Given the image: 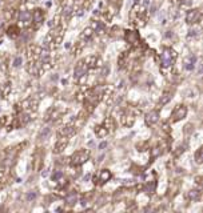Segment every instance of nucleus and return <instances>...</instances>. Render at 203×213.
Returning a JSON list of instances; mask_svg holds the SVG:
<instances>
[{"mask_svg": "<svg viewBox=\"0 0 203 213\" xmlns=\"http://www.w3.org/2000/svg\"><path fill=\"white\" fill-rule=\"evenodd\" d=\"M176 56H178V53L172 48H170V47L163 48V51L160 53V65H162V68L163 69L171 68L172 64H174L175 60H176Z\"/></svg>", "mask_w": 203, "mask_h": 213, "instance_id": "f257e3e1", "label": "nucleus"}, {"mask_svg": "<svg viewBox=\"0 0 203 213\" xmlns=\"http://www.w3.org/2000/svg\"><path fill=\"white\" fill-rule=\"evenodd\" d=\"M90 151L87 149H79L71 156V165L72 167H80L83 164H86L90 158Z\"/></svg>", "mask_w": 203, "mask_h": 213, "instance_id": "f03ea898", "label": "nucleus"}, {"mask_svg": "<svg viewBox=\"0 0 203 213\" xmlns=\"http://www.w3.org/2000/svg\"><path fill=\"white\" fill-rule=\"evenodd\" d=\"M186 115H187V107L183 105V104H178L171 113V123H176L182 120V119L186 117Z\"/></svg>", "mask_w": 203, "mask_h": 213, "instance_id": "7ed1b4c3", "label": "nucleus"}, {"mask_svg": "<svg viewBox=\"0 0 203 213\" xmlns=\"http://www.w3.org/2000/svg\"><path fill=\"white\" fill-rule=\"evenodd\" d=\"M87 71H88V67H87V64H86V61H84V59H83V60H80L75 65V69H74V79L78 80L80 76L86 75Z\"/></svg>", "mask_w": 203, "mask_h": 213, "instance_id": "20e7f679", "label": "nucleus"}, {"mask_svg": "<svg viewBox=\"0 0 203 213\" xmlns=\"http://www.w3.org/2000/svg\"><path fill=\"white\" fill-rule=\"evenodd\" d=\"M67 145H68V137L60 136V138L56 141L55 147H53V153H55V155H60V153L67 148Z\"/></svg>", "mask_w": 203, "mask_h": 213, "instance_id": "39448f33", "label": "nucleus"}, {"mask_svg": "<svg viewBox=\"0 0 203 213\" xmlns=\"http://www.w3.org/2000/svg\"><path fill=\"white\" fill-rule=\"evenodd\" d=\"M159 117H160V113L158 109H154V111H150L148 113H146V124L147 125H154V124H156L158 121H159Z\"/></svg>", "mask_w": 203, "mask_h": 213, "instance_id": "423d86ee", "label": "nucleus"}, {"mask_svg": "<svg viewBox=\"0 0 203 213\" xmlns=\"http://www.w3.org/2000/svg\"><path fill=\"white\" fill-rule=\"evenodd\" d=\"M43 155H44V152L39 151V149L33 153L32 162H33V169H35V171H39L42 168V165H43Z\"/></svg>", "mask_w": 203, "mask_h": 213, "instance_id": "0eeeda50", "label": "nucleus"}, {"mask_svg": "<svg viewBox=\"0 0 203 213\" xmlns=\"http://www.w3.org/2000/svg\"><path fill=\"white\" fill-rule=\"evenodd\" d=\"M111 179H112V173H111V171H110V169H102L100 172H99L98 177H95L94 180H98L99 184H104V182L110 181Z\"/></svg>", "mask_w": 203, "mask_h": 213, "instance_id": "6e6552de", "label": "nucleus"}, {"mask_svg": "<svg viewBox=\"0 0 203 213\" xmlns=\"http://www.w3.org/2000/svg\"><path fill=\"white\" fill-rule=\"evenodd\" d=\"M124 37H126V40L128 43L132 44V46H139L140 37H139V33H138L136 31H126Z\"/></svg>", "mask_w": 203, "mask_h": 213, "instance_id": "1a4fd4ad", "label": "nucleus"}, {"mask_svg": "<svg viewBox=\"0 0 203 213\" xmlns=\"http://www.w3.org/2000/svg\"><path fill=\"white\" fill-rule=\"evenodd\" d=\"M40 71H42L40 64H38L35 60H29V63L27 64V72L29 73V75H32V76H39Z\"/></svg>", "mask_w": 203, "mask_h": 213, "instance_id": "9d476101", "label": "nucleus"}, {"mask_svg": "<svg viewBox=\"0 0 203 213\" xmlns=\"http://www.w3.org/2000/svg\"><path fill=\"white\" fill-rule=\"evenodd\" d=\"M199 20H200V9H191V11H189V13H187V16H186L187 23L195 24Z\"/></svg>", "mask_w": 203, "mask_h": 213, "instance_id": "9b49d317", "label": "nucleus"}, {"mask_svg": "<svg viewBox=\"0 0 203 213\" xmlns=\"http://www.w3.org/2000/svg\"><path fill=\"white\" fill-rule=\"evenodd\" d=\"M40 52H42V47L39 46H35V44H32V46L28 47V57L29 60H38L39 56H40Z\"/></svg>", "mask_w": 203, "mask_h": 213, "instance_id": "f8f14e48", "label": "nucleus"}, {"mask_svg": "<svg viewBox=\"0 0 203 213\" xmlns=\"http://www.w3.org/2000/svg\"><path fill=\"white\" fill-rule=\"evenodd\" d=\"M135 115L136 113H131V109H128L122 117V123L126 127H132V124L135 123Z\"/></svg>", "mask_w": 203, "mask_h": 213, "instance_id": "ddd939ff", "label": "nucleus"}, {"mask_svg": "<svg viewBox=\"0 0 203 213\" xmlns=\"http://www.w3.org/2000/svg\"><path fill=\"white\" fill-rule=\"evenodd\" d=\"M84 61H86L88 69L95 68L96 65H102V64H100V63H102V61H100V57L96 56V55H92V56L86 57V59H84Z\"/></svg>", "mask_w": 203, "mask_h": 213, "instance_id": "4468645a", "label": "nucleus"}, {"mask_svg": "<svg viewBox=\"0 0 203 213\" xmlns=\"http://www.w3.org/2000/svg\"><path fill=\"white\" fill-rule=\"evenodd\" d=\"M76 128L74 124H68V125L60 128V131H59V135L60 136H66V137H70L71 135H74V133H76Z\"/></svg>", "mask_w": 203, "mask_h": 213, "instance_id": "2eb2a0df", "label": "nucleus"}, {"mask_svg": "<svg viewBox=\"0 0 203 213\" xmlns=\"http://www.w3.org/2000/svg\"><path fill=\"white\" fill-rule=\"evenodd\" d=\"M43 19H44V12L42 11L40 8H36V9H33V12L31 13V20L36 24V26H39L42 22H43Z\"/></svg>", "mask_w": 203, "mask_h": 213, "instance_id": "dca6fc26", "label": "nucleus"}, {"mask_svg": "<svg viewBox=\"0 0 203 213\" xmlns=\"http://www.w3.org/2000/svg\"><path fill=\"white\" fill-rule=\"evenodd\" d=\"M200 197H202V192L199 189H191V191L187 192V199H189L190 201H192V202L199 201Z\"/></svg>", "mask_w": 203, "mask_h": 213, "instance_id": "f3484780", "label": "nucleus"}, {"mask_svg": "<svg viewBox=\"0 0 203 213\" xmlns=\"http://www.w3.org/2000/svg\"><path fill=\"white\" fill-rule=\"evenodd\" d=\"M195 63H196V57L194 56V55H190L189 57H186L185 59V67L187 71H192V69L195 68Z\"/></svg>", "mask_w": 203, "mask_h": 213, "instance_id": "a211bd4d", "label": "nucleus"}, {"mask_svg": "<svg viewBox=\"0 0 203 213\" xmlns=\"http://www.w3.org/2000/svg\"><path fill=\"white\" fill-rule=\"evenodd\" d=\"M172 99V92L171 91H165L162 93V96L159 99V105H166V104H168V101H170Z\"/></svg>", "mask_w": 203, "mask_h": 213, "instance_id": "6ab92c4d", "label": "nucleus"}, {"mask_svg": "<svg viewBox=\"0 0 203 213\" xmlns=\"http://www.w3.org/2000/svg\"><path fill=\"white\" fill-rule=\"evenodd\" d=\"M20 28H19L18 26H11L8 29H7V35L11 39H16V37H19L20 36Z\"/></svg>", "mask_w": 203, "mask_h": 213, "instance_id": "aec40b11", "label": "nucleus"}, {"mask_svg": "<svg viewBox=\"0 0 203 213\" xmlns=\"http://www.w3.org/2000/svg\"><path fill=\"white\" fill-rule=\"evenodd\" d=\"M29 120H31L29 113H22V115H19V117L16 119V123H18L19 127H23V125H26Z\"/></svg>", "mask_w": 203, "mask_h": 213, "instance_id": "412c9836", "label": "nucleus"}, {"mask_svg": "<svg viewBox=\"0 0 203 213\" xmlns=\"http://www.w3.org/2000/svg\"><path fill=\"white\" fill-rule=\"evenodd\" d=\"M103 127L108 131V133L112 132L114 129H115V121H114V119L112 117H107L104 120V123H103Z\"/></svg>", "mask_w": 203, "mask_h": 213, "instance_id": "4be33fe9", "label": "nucleus"}, {"mask_svg": "<svg viewBox=\"0 0 203 213\" xmlns=\"http://www.w3.org/2000/svg\"><path fill=\"white\" fill-rule=\"evenodd\" d=\"M64 200H66V202H67L68 205H74V204H75V202L78 201V195H76V192H71V193H68V195H66Z\"/></svg>", "mask_w": 203, "mask_h": 213, "instance_id": "5701e85b", "label": "nucleus"}, {"mask_svg": "<svg viewBox=\"0 0 203 213\" xmlns=\"http://www.w3.org/2000/svg\"><path fill=\"white\" fill-rule=\"evenodd\" d=\"M19 19H20V22L23 24H27L31 22V12L29 11H22L20 12V16H19Z\"/></svg>", "mask_w": 203, "mask_h": 213, "instance_id": "b1692460", "label": "nucleus"}, {"mask_svg": "<svg viewBox=\"0 0 203 213\" xmlns=\"http://www.w3.org/2000/svg\"><path fill=\"white\" fill-rule=\"evenodd\" d=\"M95 133H96V136H98V137L103 138L104 136H107V135H108V131H107L103 125H98V127H95Z\"/></svg>", "mask_w": 203, "mask_h": 213, "instance_id": "393cba45", "label": "nucleus"}, {"mask_svg": "<svg viewBox=\"0 0 203 213\" xmlns=\"http://www.w3.org/2000/svg\"><path fill=\"white\" fill-rule=\"evenodd\" d=\"M92 35H94V29L92 28H86V29H83L80 37L83 39V40H84V39H86V40H88V39L92 37Z\"/></svg>", "mask_w": 203, "mask_h": 213, "instance_id": "a878e982", "label": "nucleus"}, {"mask_svg": "<svg viewBox=\"0 0 203 213\" xmlns=\"http://www.w3.org/2000/svg\"><path fill=\"white\" fill-rule=\"evenodd\" d=\"M7 182H8V173L2 172L0 173V189H3V188L7 185Z\"/></svg>", "mask_w": 203, "mask_h": 213, "instance_id": "bb28decb", "label": "nucleus"}, {"mask_svg": "<svg viewBox=\"0 0 203 213\" xmlns=\"http://www.w3.org/2000/svg\"><path fill=\"white\" fill-rule=\"evenodd\" d=\"M162 153H163L162 147H160V145H156V147H154V148L151 149V157H152V158H156V157H159Z\"/></svg>", "mask_w": 203, "mask_h": 213, "instance_id": "cd10ccee", "label": "nucleus"}, {"mask_svg": "<svg viewBox=\"0 0 203 213\" xmlns=\"http://www.w3.org/2000/svg\"><path fill=\"white\" fill-rule=\"evenodd\" d=\"M92 28L95 29L98 33H103V32H104V26H103L100 22H94L92 23Z\"/></svg>", "mask_w": 203, "mask_h": 213, "instance_id": "c85d7f7f", "label": "nucleus"}, {"mask_svg": "<svg viewBox=\"0 0 203 213\" xmlns=\"http://www.w3.org/2000/svg\"><path fill=\"white\" fill-rule=\"evenodd\" d=\"M128 55H127V52H122V55L119 56V59H118V64H119V67L122 68V67H124V64L127 63V57Z\"/></svg>", "mask_w": 203, "mask_h": 213, "instance_id": "c756f323", "label": "nucleus"}, {"mask_svg": "<svg viewBox=\"0 0 203 213\" xmlns=\"http://www.w3.org/2000/svg\"><path fill=\"white\" fill-rule=\"evenodd\" d=\"M202 155H203V148H198V151L195 152V161L196 164H202Z\"/></svg>", "mask_w": 203, "mask_h": 213, "instance_id": "7c9ffc66", "label": "nucleus"}, {"mask_svg": "<svg viewBox=\"0 0 203 213\" xmlns=\"http://www.w3.org/2000/svg\"><path fill=\"white\" fill-rule=\"evenodd\" d=\"M155 188H156V182L155 181H151V185L147 182V184H146V192L147 193H154Z\"/></svg>", "mask_w": 203, "mask_h": 213, "instance_id": "2f4dec72", "label": "nucleus"}, {"mask_svg": "<svg viewBox=\"0 0 203 213\" xmlns=\"http://www.w3.org/2000/svg\"><path fill=\"white\" fill-rule=\"evenodd\" d=\"M63 176H64L63 172H60V171L53 172V173H52V181H59V180H62Z\"/></svg>", "mask_w": 203, "mask_h": 213, "instance_id": "473e14b6", "label": "nucleus"}, {"mask_svg": "<svg viewBox=\"0 0 203 213\" xmlns=\"http://www.w3.org/2000/svg\"><path fill=\"white\" fill-rule=\"evenodd\" d=\"M59 20H60V17H59V16H55L53 19H51V22L48 23V26H49V27H53V28H56V27L59 26Z\"/></svg>", "mask_w": 203, "mask_h": 213, "instance_id": "72a5a7b5", "label": "nucleus"}, {"mask_svg": "<svg viewBox=\"0 0 203 213\" xmlns=\"http://www.w3.org/2000/svg\"><path fill=\"white\" fill-rule=\"evenodd\" d=\"M38 197V195H36V192H28L27 193V196H26V199H27V201H32V200H35Z\"/></svg>", "mask_w": 203, "mask_h": 213, "instance_id": "f704fd0d", "label": "nucleus"}, {"mask_svg": "<svg viewBox=\"0 0 203 213\" xmlns=\"http://www.w3.org/2000/svg\"><path fill=\"white\" fill-rule=\"evenodd\" d=\"M22 63H23L22 56L15 57V60H13V67H15V68H16V67H20V65H22Z\"/></svg>", "mask_w": 203, "mask_h": 213, "instance_id": "c9c22d12", "label": "nucleus"}, {"mask_svg": "<svg viewBox=\"0 0 203 213\" xmlns=\"http://www.w3.org/2000/svg\"><path fill=\"white\" fill-rule=\"evenodd\" d=\"M4 16H6L7 20H9V19L13 17V9H7L6 12H4Z\"/></svg>", "mask_w": 203, "mask_h": 213, "instance_id": "e433bc0d", "label": "nucleus"}, {"mask_svg": "<svg viewBox=\"0 0 203 213\" xmlns=\"http://www.w3.org/2000/svg\"><path fill=\"white\" fill-rule=\"evenodd\" d=\"M48 133H49V128H46V129H44V132H42L40 133V137H47V135H48Z\"/></svg>", "mask_w": 203, "mask_h": 213, "instance_id": "4c0bfd02", "label": "nucleus"}, {"mask_svg": "<svg viewBox=\"0 0 203 213\" xmlns=\"http://www.w3.org/2000/svg\"><path fill=\"white\" fill-rule=\"evenodd\" d=\"M107 147V143H102L100 145H99V148H100V149H103V148H106Z\"/></svg>", "mask_w": 203, "mask_h": 213, "instance_id": "58836bf2", "label": "nucleus"}, {"mask_svg": "<svg viewBox=\"0 0 203 213\" xmlns=\"http://www.w3.org/2000/svg\"><path fill=\"white\" fill-rule=\"evenodd\" d=\"M196 184H200V177H196Z\"/></svg>", "mask_w": 203, "mask_h": 213, "instance_id": "ea45409f", "label": "nucleus"}, {"mask_svg": "<svg viewBox=\"0 0 203 213\" xmlns=\"http://www.w3.org/2000/svg\"><path fill=\"white\" fill-rule=\"evenodd\" d=\"M3 27V20H0V28Z\"/></svg>", "mask_w": 203, "mask_h": 213, "instance_id": "a19ab883", "label": "nucleus"}, {"mask_svg": "<svg viewBox=\"0 0 203 213\" xmlns=\"http://www.w3.org/2000/svg\"><path fill=\"white\" fill-rule=\"evenodd\" d=\"M2 96H3V95H2V91H0V97H2Z\"/></svg>", "mask_w": 203, "mask_h": 213, "instance_id": "79ce46f5", "label": "nucleus"}]
</instances>
